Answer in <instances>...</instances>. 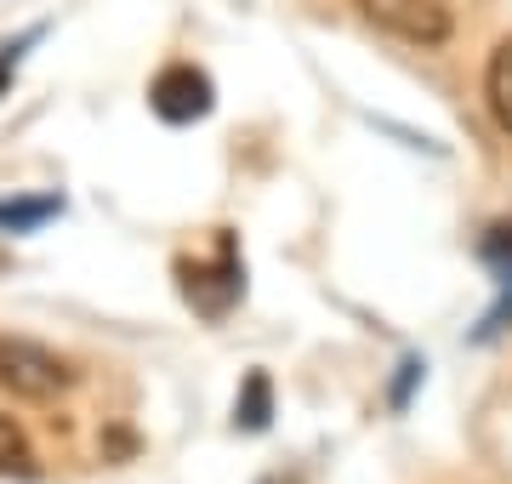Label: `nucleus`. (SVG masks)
<instances>
[{
	"label": "nucleus",
	"mask_w": 512,
	"mask_h": 484,
	"mask_svg": "<svg viewBox=\"0 0 512 484\" xmlns=\"http://www.w3.org/2000/svg\"><path fill=\"white\" fill-rule=\"evenodd\" d=\"M177 291L200 319H228L245 297V257H239L234 228H217L211 251L177 257Z\"/></svg>",
	"instance_id": "nucleus-1"
},
{
	"label": "nucleus",
	"mask_w": 512,
	"mask_h": 484,
	"mask_svg": "<svg viewBox=\"0 0 512 484\" xmlns=\"http://www.w3.org/2000/svg\"><path fill=\"white\" fill-rule=\"evenodd\" d=\"M0 388L12 393V399L46 405V399L74 388V365L63 354H52L46 342H35V336L0 331Z\"/></svg>",
	"instance_id": "nucleus-2"
},
{
	"label": "nucleus",
	"mask_w": 512,
	"mask_h": 484,
	"mask_svg": "<svg viewBox=\"0 0 512 484\" xmlns=\"http://www.w3.org/2000/svg\"><path fill=\"white\" fill-rule=\"evenodd\" d=\"M353 6H359L365 23H376L382 35L404 40L416 52H433V46H444V40L456 35L450 0H353Z\"/></svg>",
	"instance_id": "nucleus-3"
},
{
	"label": "nucleus",
	"mask_w": 512,
	"mask_h": 484,
	"mask_svg": "<svg viewBox=\"0 0 512 484\" xmlns=\"http://www.w3.org/2000/svg\"><path fill=\"white\" fill-rule=\"evenodd\" d=\"M211 103H217V86L194 63H165L148 86V109L160 114L165 126H194V120L211 114Z\"/></svg>",
	"instance_id": "nucleus-4"
},
{
	"label": "nucleus",
	"mask_w": 512,
	"mask_h": 484,
	"mask_svg": "<svg viewBox=\"0 0 512 484\" xmlns=\"http://www.w3.org/2000/svg\"><path fill=\"white\" fill-rule=\"evenodd\" d=\"M478 257L495 268V285H501V297H495V308L484 314V325L473 331V342H495V336L512 325V223H495L490 234H484V245H478Z\"/></svg>",
	"instance_id": "nucleus-5"
},
{
	"label": "nucleus",
	"mask_w": 512,
	"mask_h": 484,
	"mask_svg": "<svg viewBox=\"0 0 512 484\" xmlns=\"http://www.w3.org/2000/svg\"><path fill=\"white\" fill-rule=\"evenodd\" d=\"M0 479H18V484L40 479L35 445H29V433L18 428V416H6V410H0Z\"/></svg>",
	"instance_id": "nucleus-6"
},
{
	"label": "nucleus",
	"mask_w": 512,
	"mask_h": 484,
	"mask_svg": "<svg viewBox=\"0 0 512 484\" xmlns=\"http://www.w3.org/2000/svg\"><path fill=\"white\" fill-rule=\"evenodd\" d=\"M484 103H490V120L512 137V40H501L484 63Z\"/></svg>",
	"instance_id": "nucleus-7"
},
{
	"label": "nucleus",
	"mask_w": 512,
	"mask_h": 484,
	"mask_svg": "<svg viewBox=\"0 0 512 484\" xmlns=\"http://www.w3.org/2000/svg\"><path fill=\"white\" fill-rule=\"evenodd\" d=\"M52 217H63V194H29V200H0V234H35Z\"/></svg>",
	"instance_id": "nucleus-8"
},
{
	"label": "nucleus",
	"mask_w": 512,
	"mask_h": 484,
	"mask_svg": "<svg viewBox=\"0 0 512 484\" xmlns=\"http://www.w3.org/2000/svg\"><path fill=\"white\" fill-rule=\"evenodd\" d=\"M268 416H274V388H268V376L262 371H251L245 376V393H239V405H234V428L262 433L268 428Z\"/></svg>",
	"instance_id": "nucleus-9"
}]
</instances>
